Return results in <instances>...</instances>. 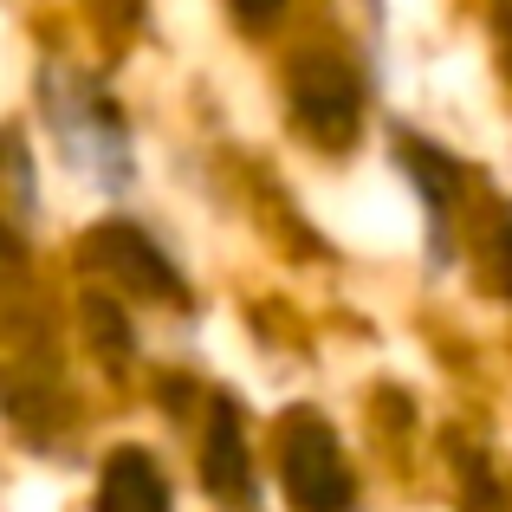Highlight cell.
I'll return each mask as SVG.
<instances>
[{
	"mask_svg": "<svg viewBox=\"0 0 512 512\" xmlns=\"http://www.w3.org/2000/svg\"><path fill=\"white\" fill-rule=\"evenodd\" d=\"M201 480L221 500H247L253 474H247V441H240V415L234 402H214L208 409V441H201Z\"/></svg>",
	"mask_w": 512,
	"mask_h": 512,
	"instance_id": "obj_4",
	"label": "cell"
},
{
	"mask_svg": "<svg viewBox=\"0 0 512 512\" xmlns=\"http://www.w3.org/2000/svg\"><path fill=\"white\" fill-rule=\"evenodd\" d=\"M98 512H169V487L143 448H117L98 480Z\"/></svg>",
	"mask_w": 512,
	"mask_h": 512,
	"instance_id": "obj_5",
	"label": "cell"
},
{
	"mask_svg": "<svg viewBox=\"0 0 512 512\" xmlns=\"http://www.w3.org/2000/svg\"><path fill=\"white\" fill-rule=\"evenodd\" d=\"M279 474H286V500L299 512H350V500H357L350 467L318 415H292L286 422V461H279Z\"/></svg>",
	"mask_w": 512,
	"mask_h": 512,
	"instance_id": "obj_1",
	"label": "cell"
},
{
	"mask_svg": "<svg viewBox=\"0 0 512 512\" xmlns=\"http://www.w3.org/2000/svg\"><path fill=\"white\" fill-rule=\"evenodd\" d=\"M85 247H91V260H98L104 273L117 279V286L143 292V299H163V305H182V279L169 273V260H163V253H156L150 240L137 234V227L111 221V227H98V234H91Z\"/></svg>",
	"mask_w": 512,
	"mask_h": 512,
	"instance_id": "obj_3",
	"label": "cell"
},
{
	"mask_svg": "<svg viewBox=\"0 0 512 512\" xmlns=\"http://www.w3.org/2000/svg\"><path fill=\"white\" fill-rule=\"evenodd\" d=\"M279 7H286V0H234L240 26H253V33H260V26H273V20H279Z\"/></svg>",
	"mask_w": 512,
	"mask_h": 512,
	"instance_id": "obj_7",
	"label": "cell"
},
{
	"mask_svg": "<svg viewBox=\"0 0 512 512\" xmlns=\"http://www.w3.org/2000/svg\"><path fill=\"white\" fill-rule=\"evenodd\" d=\"M292 117H299L305 130H312L325 150H344V143H357V117H363V85L357 72H350L344 59H305L299 72H292Z\"/></svg>",
	"mask_w": 512,
	"mask_h": 512,
	"instance_id": "obj_2",
	"label": "cell"
},
{
	"mask_svg": "<svg viewBox=\"0 0 512 512\" xmlns=\"http://www.w3.org/2000/svg\"><path fill=\"white\" fill-rule=\"evenodd\" d=\"M493 26H500V46H506V65H512V0H500V20Z\"/></svg>",
	"mask_w": 512,
	"mask_h": 512,
	"instance_id": "obj_8",
	"label": "cell"
},
{
	"mask_svg": "<svg viewBox=\"0 0 512 512\" xmlns=\"http://www.w3.org/2000/svg\"><path fill=\"white\" fill-rule=\"evenodd\" d=\"M461 480L474 487V500H467L461 512H500V487L487 480V461H480V454H467V461H461Z\"/></svg>",
	"mask_w": 512,
	"mask_h": 512,
	"instance_id": "obj_6",
	"label": "cell"
}]
</instances>
